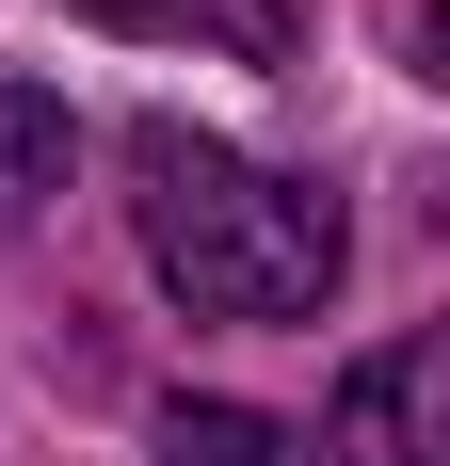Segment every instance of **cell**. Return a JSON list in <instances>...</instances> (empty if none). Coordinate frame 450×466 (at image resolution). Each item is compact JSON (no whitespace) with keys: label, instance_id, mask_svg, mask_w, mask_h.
Instances as JSON below:
<instances>
[{"label":"cell","instance_id":"6da1fadb","mask_svg":"<svg viewBox=\"0 0 450 466\" xmlns=\"http://www.w3.org/2000/svg\"><path fill=\"white\" fill-rule=\"evenodd\" d=\"M129 226H145V274L193 322H322V289H338V193L273 177L178 113L129 129Z\"/></svg>","mask_w":450,"mask_h":466},{"label":"cell","instance_id":"7a4b0ae2","mask_svg":"<svg viewBox=\"0 0 450 466\" xmlns=\"http://www.w3.org/2000/svg\"><path fill=\"white\" fill-rule=\"evenodd\" d=\"M418 402H435V354H418V338L354 354V386H338V434H322V466H435V451H418Z\"/></svg>","mask_w":450,"mask_h":466},{"label":"cell","instance_id":"3957f363","mask_svg":"<svg viewBox=\"0 0 450 466\" xmlns=\"http://www.w3.org/2000/svg\"><path fill=\"white\" fill-rule=\"evenodd\" d=\"M65 96L48 81H0V226H16V209H48V193H65Z\"/></svg>","mask_w":450,"mask_h":466},{"label":"cell","instance_id":"277c9868","mask_svg":"<svg viewBox=\"0 0 450 466\" xmlns=\"http://www.w3.org/2000/svg\"><path fill=\"white\" fill-rule=\"evenodd\" d=\"M161 466H290V434L258 402H161Z\"/></svg>","mask_w":450,"mask_h":466},{"label":"cell","instance_id":"5b68a950","mask_svg":"<svg viewBox=\"0 0 450 466\" xmlns=\"http://www.w3.org/2000/svg\"><path fill=\"white\" fill-rule=\"evenodd\" d=\"M113 33H225V48H290V0H81Z\"/></svg>","mask_w":450,"mask_h":466}]
</instances>
